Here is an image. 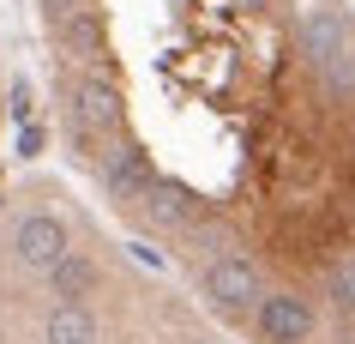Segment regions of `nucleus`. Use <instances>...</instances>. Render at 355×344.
<instances>
[{"label":"nucleus","instance_id":"1","mask_svg":"<svg viewBox=\"0 0 355 344\" xmlns=\"http://www.w3.org/2000/svg\"><path fill=\"white\" fill-rule=\"evenodd\" d=\"M301 55L325 73V91L331 97L355 91V37H349V19L343 13H331V6L307 13L301 19Z\"/></svg>","mask_w":355,"mask_h":344},{"label":"nucleus","instance_id":"6","mask_svg":"<svg viewBox=\"0 0 355 344\" xmlns=\"http://www.w3.org/2000/svg\"><path fill=\"white\" fill-rule=\"evenodd\" d=\"M259 338L265 344H301L307 332H313V308L301 302V296H289V290H277V296H259Z\"/></svg>","mask_w":355,"mask_h":344},{"label":"nucleus","instance_id":"10","mask_svg":"<svg viewBox=\"0 0 355 344\" xmlns=\"http://www.w3.org/2000/svg\"><path fill=\"white\" fill-rule=\"evenodd\" d=\"M325 296H331L337 308H355V260L331 266V278H325Z\"/></svg>","mask_w":355,"mask_h":344},{"label":"nucleus","instance_id":"12","mask_svg":"<svg viewBox=\"0 0 355 344\" xmlns=\"http://www.w3.org/2000/svg\"><path fill=\"white\" fill-rule=\"evenodd\" d=\"M37 151H42V133L24 121V133H19V157H37Z\"/></svg>","mask_w":355,"mask_h":344},{"label":"nucleus","instance_id":"9","mask_svg":"<svg viewBox=\"0 0 355 344\" xmlns=\"http://www.w3.org/2000/svg\"><path fill=\"white\" fill-rule=\"evenodd\" d=\"M49 284H55L60 302H85V296H91V284H96V272L85 266V260H73V254H67L60 266H49Z\"/></svg>","mask_w":355,"mask_h":344},{"label":"nucleus","instance_id":"5","mask_svg":"<svg viewBox=\"0 0 355 344\" xmlns=\"http://www.w3.org/2000/svg\"><path fill=\"white\" fill-rule=\"evenodd\" d=\"M103 188H109V199L132 206V199L150 188V151H145V145H132L127 133H114L109 151H103Z\"/></svg>","mask_w":355,"mask_h":344},{"label":"nucleus","instance_id":"11","mask_svg":"<svg viewBox=\"0 0 355 344\" xmlns=\"http://www.w3.org/2000/svg\"><path fill=\"white\" fill-rule=\"evenodd\" d=\"M31 115H37V103H31V85H24V79H19V85H12V121H19V127H24Z\"/></svg>","mask_w":355,"mask_h":344},{"label":"nucleus","instance_id":"13","mask_svg":"<svg viewBox=\"0 0 355 344\" xmlns=\"http://www.w3.org/2000/svg\"><path fill=\"white\" fill-rule=\"evenodd\" d=\"M241 6H247V13H259V6H265V0H241Z\"/></svg>","mask_w":355,"mask_h":344},{"label":"nucleus","instance_id":"7","mask_svg":"<svg viewBox=\"0 0 355 344\" xmlns=\"http://www.w3.org/2000/svg\"><path fill=\"white\" fill-rule=\"evenodd\" d=\"M132 206H145V218H150L157 229H187L193 218H199V199H193L181 181H157V175H150V188L139 193Z\"/></svg>","mask_w":355,"mask_h":344},{"label":"nucleus","instance_id":"3","mask_svg":"<svg viewBox=\"0 0 355 344\" xmlns=\"http://www.w3.org/2000/svg\"><path fill=\"white\" fill-rule=\"evenodd\" d=\"M205 296H211V308H223V314H247L265 290H259V272H253L247 254H223V260L205 266Z\"/></svg>","mask_w":355,"mask_h":344},{"label":"nucleus","instance_id":"4","mask_svg":"<svg viewBox=\"0 0 355 344\" xmlns=\"http://www.w3.org/2000/svg\"><path fill=\"white\" fill-rule=\"evenodd\" d=\"M12 254H19V266L31 272H49L67 260V224H60L55 211H31V218H19V229H12Z\"/></svg>","mask_w":355,"mask_h":344},{"label":"nucleus","instance_id":"2","mask_svg":"<svg viewBox=\"0 0 355 344\" xmlns=\"http://www.w3.org/2000/svg\"><path fill=\"white\" fill-rule=\"evenodd\" d=\"M127 127V103L109 79H85L73 91V139L78 145H109L114 133Z\"/></svg>","mask_w":355,"mask_h":344},{"label":"nucleus","instance_id":"8","mask_svg":"<svg viewBox=\"0 0 355 344\" xmlns=\"http://www.w3.org/2000/svg\"><path fill=\"white\" fill-rule=\"evenodd\" d=\"M42 338L49 344H96L103 326H96V314L85 302H60L55 314H49V326H42Z\"/></svg>","mask_w":355,"mask_h":344}]
</instances>
